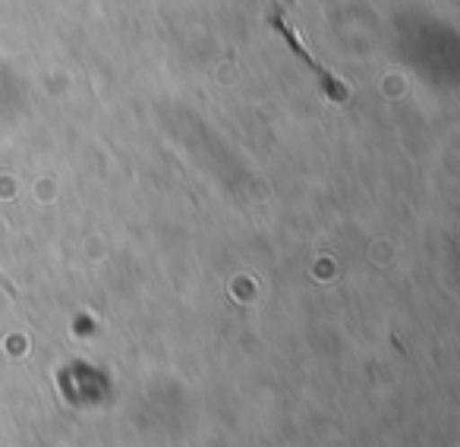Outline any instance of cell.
Returning a JSON list of instances; mask_svg holds the SVG:
<instances>
[{
    "instance_id": "cell-1",
    "label": "cell",
    "mask_w": 460,
    "mask_h": 447,
    "mask_svg": "<svg viewBox=\"0 0 460 447\" xmlns=\"http://www.w3.org/2000/svg\"><path fill=\"white\" fill-rule=\"evenodd\" d=\"M271 26H275L278 32H281L284 39H288L290 45H294V51L300 54V57L306 60V64L313 66L315 73H319V76H322V83H325V92H328V95H332V98H338V101H344V98H347V89H344V83H341V79H334V76H332V73H328V70H322V66H319V60H315L313 54H309L306 48L300 45V35H296V29L290 26L288 20H284L281 7H275V13H271Z\"/></svg>"
},
{
    "instance_id": "cell-2",
    "label": "cell",
    "mask_w": 460,
    "mask_h": 447,
    "mask_svg": "<svg viewBox=\"0 0 460 447\" xmlns=\"http://www.w3.org/2000/svg\"><path fill=\"white\" fill-rule=\"evenodd\" d=\"M0 287L7 290V294H10V296H16V287H13V284H10V277H7V275H4V271H0Z\"/></svg>"
}]
</instances>
